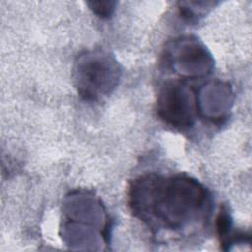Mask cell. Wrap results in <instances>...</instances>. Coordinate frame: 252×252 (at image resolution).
Returning <instances> with one entry per match:
<instances>
[{
  "instance_id": "cell-1",
  "label": "cell",
  "mask_w": 252,
  "mask_h": 252,
  "mask_svg": "<svg viewBox=\"0 0 252 252\" xmlns=\"http://www.w3.org/2000/svg\"><path fill=\"white\" fill-rule=\"evenodd\" d=\"M133 196L142 197V200L133 199V204L143 218L150 214L157 219L161 217L172 229L198 214L204 203V192L199 185L180 179L169 183L158 178L143 179L133 190Z\"/></svg>"
},
{
  "instance_id": "cell-2",
  "label": "cell",
  "mask_w": 252,
  "mask_h": 252,
  "mask_svg": "<svg viewBox=\"0 0 252 252\" xmlns=\"http://www.w3.org/2000/svg\"><path fill=\"white\" fill-rule=\"evenodd\" d=\"M117 68L106 56H88L80 60L77 67V86L80 94L93 99L107 92L116 77Z\"/></svg>"
},
{
  "instance_id": "cell-3",
  "label": "cell",
  "mask_w": 252,
  "mask_h": 252,
  "mask_svg": "<svg viewBox=\"0 0 252 252\" xmlns=\"http://www.w3.org/2000/svg\"><path fill=\"white\" fill-rule=\"evenodd\" d=\"M188 94L179 85L165 86L158 98V111L161 117L175 127L190 126L193 122V109Z\"/></svg>"
},
{
  "instance_id": "cell-4",
  "label": "cell",
  "mask_w": 252,
  "mask_h": 252,
  "mask_svg": "<svg viewBox=\"0 0 252 252\" xmlns=\"http://www.w3.org/2000/svg\"><path fill=\"white\" fill-rule=\"evenodd\" d=\"M88 4L91 6V9L94 10L95 14L101 17L108 16L114 9L113 2H89Z\"/></svg>"
}]
</instances>
